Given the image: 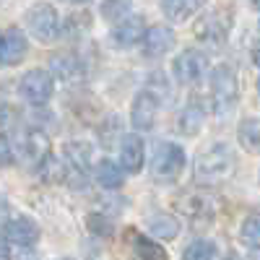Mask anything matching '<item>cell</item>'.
<instances>
[{
    "mask_svg": "<svg viewBox=\"0 0 260 260\" xmlns=\"http://www.w3.org/2000/svg\"><path fill=\"white\" fill-rule=\"evenodd\" d=\"M232 175H234V154L224 143H213L195 159V180L203 185L226 182Z\"/></svg>",
    "mask_w": 260,
    "mask_h": 260,
    "instance_id": "6da1fadb",
    "label": "cell"
},
{
    "mask_svg": "<svg viewBox=\"0 0 260 260\" xmlns=\"http://www.w3.org/2000/svg\"><path fill=\"white\" fill-rule=\"evenodd\" d=\"M237 99H240V81H237V73L229 65H216L211 71V102H213L216 115L219 117L232 115V110L237 107Z\"/></svg>",
    "mask_w": 260,
    "mask_h": 260,
    "instance_id": "7a4b0ae2",
    "label": "cell"
},
{
    "mask_svg": "<svg viewBox=\"0 0 260 260\" xmlns=\"http://www.w3.org/2000/svg\"><path fill=\"white\" fill-rule=\"evenodd\" d=\"M185 161H187V156L180 143L161 141V143H156L154 156H151V175L159 182H172L182 175Z\"/></svg>",
    "mask_w": 260,
    "mask_h": 260,
    "instance_id": "3957f363",
    "label": "cell"
},
{
    "mask_svg": "<svg viewBox=\"0 0 260 260\" xmlns=\"http://www.w3.org/2000/svg\"><path fill=\"white\" fill-rule=\"evenodd\" d=\"M11 151H13V159H18L24 167L37 169L39 161L50 154V138L42 133L39 127L21 130L13 141V146H11Z\"/></svg>",
    "mask_w": 260,
    "mask_h": 260,
    "instance_id": "277c9868",
    "label": "cell"
},
{
    "mask_svg": "<svg viewBox=\"0 0 260 260\" xmlns=\"http://www.w3.org/2000/svg\"><path fill=\"white\" fill-rule=\"evenodd\" d=\"M24 24L29 34L42 45H50L60 37V13L50 3H37L34 8H29L24 16Z\"/></svg>",
    "mask_w": 260,
    "mask_h": 260,
    "instance_id": "5b68a950",
    "label": "cell"
},
{
    "mask_svg": "<svg viewBox=\"0 0 260 260\" xmlns=\"http://www.w3.org/2000/svg\"><path fill=\"white\" fill-rule=\"evenodd\" d=\"M55 91V78L50 76V71L45 68H34V71H26L18 81V94L24 102L39 107V104H47L50 96Z\"/></svg>",
    "mask_w": 260,
    "mask_h": 260,
    "instance_id": "8992f818",
    "label": "cell"
},
{
    "mask_svg": "<svg viewBox=\"0 0 260 260\" xmlns=\"http://www.w3.org/2000/svg\"><path fill=\"white\" fill-rule=\"evenodd\" d=\"M206 68H208L206 52L195 50V47H187L175 57V62H172V76H175V81L182 83V86H192V83H198L203 78Z\"/></svg>",
    "mask_w": 260,
    "mask_h": 260,
    "instance_id": "52a82bcc",
    "label": "cell"
},
{
    "mask_svg": "<svg viewBox=\"0 0 260 260\" xmlns=\"http://www.w3.org/2000/svg\"><path fill=\"white\" fill-rule=\"evenodd\" d=\"M156 115H159V99L151 94L148 89L141 91L133 99V107H130V122H133L136 133H146V130H154L156 125Z\"/></svg>",
    "mask_w": 260,
    "mask_h": 260,
    "instance_id": "ba28073f",
    "label": "cell"
},
{
    "mask_svg": "<svg viewBox=\"0 0 260 260\" xmlns=\"http://www.w3.org/2000/svg\"><path fill=\"white\" fill-rule=\"evenodd\" d=\"M229 26L232 21L226 13L221 11H211L206 16L198 18V24H195V37L203 39V42H211V45H221L229 34Z\"/></svg>",
    "mask_w": 260,
    "mask_h": 260,
    "instance_id": "9c48e42d",
    "label": "cell"
},
{
    "mask_svg": "<svg viewBox=\"0 0 260 260\" xmlns=\"http://www.w3.org/2000/svg\"><path fill=\"white\" fill-rule=\"evenodd\" d=\"M143 161H146V143L138 133H127L122 136V143H120V167L127 175H138L143 169Z\"/></svg>",
    "mask_w": 260,
    "mask_h": 260,
    "instance_id": "30bf717a",
    "label": "cell"
},
{
    "mask_svg": "<svg viewBox=\"0 0 260 260\" xmlns=\"http://www.w3.org/2000/svg\"><path fill=\"white\" fill-rule=\"evenodd\" d=\"M29 39L18 26H11L8 31L0 34V62L3 65H18L26 57Z\"/></svg>",
    "mask_w": 260,
    "mask_h": 260,
    "instance_id": "8fae6325",
    "label": "cell"
},
{
    "mask_svg": "<svg viewBox=\"0 0 260 260\" xmlns=\"http://www.w3.org/2000/svg\"><path fill=\"white\" fill-rule=\"evenodd\" d=\"M141 45H143V52L148 57H164L177 45V37L169 26H151V29H143Z\"/></svg>",
    "mask_w": 260,
    "mask_h": 260,
    "instance_id": "7c38bea8",
    "label": "cell"
},
{
    "mask_svg": "<svg viewBox=\"0 0 260 260\" xmlns=\"http://www.w3.org/2000/svg\"><path fill=\"white\" fill-rule=\"evenodd\" d=\"M141 37H143V18L141 16H127V18L117 21V26H112V31H110V42L120 50L138 45Z\"/></svg>",
    "mask_w": 260,
    "mask_h": 260,
    "instance_id": "4fadbf2b",
    "label": "cell"
},
{
    "mask_svg": "<svg viewBox=\"0 0 260 260\" xmlns=\"http://www.w3.org/2000/svg\"><path fill=\"white\" fill-rule=\"evenodd\" d=\"M6 232H8V240L18 247H34L39 240V226L29 216H13V219H8Z\"/></svg>",
    "mask_w": 260,
    "mask_h": 260,
    "instance_id": "5bb4252c",
    "label": "cell"
},
{
    "mask_svg": "<svg viewBox=\"0 0 260 260\" xmlns=\"http://www.w3.org/2000/svg\"><path fill=\"white\" fill-rule=\"evenodd\" d=\"M206 122V110H203V104L198 99H190L185 107H182V112L177 117V130L182 136L192 138V136H198L201 133V127Z\"/></svg>",
    "mask_w": 260,
    "mask_h": 260,
    "instance_id": "9a60e30c",
    "label": "cell"
},
{
    "mask_svg": "<svg viewBox=\"0 0 260 260\" xmlns=\"http://www.w3.org/2000/svg\"><path fill=\"white\" fill-rule=\"evenodd\" d=\"M50 65H52L50 76L62 81V83H76V81L83 78V62L76 55H71V52H62V55L52 57Z\"/></svg>",
    "mask_w": 260,
    "mask_h": 260,
    "instance_id": "2e32d148",
    "label": "cell"
},
{
    "mask_svg": "<svg viewBox=\"0 0 260 260\" xmlns=\"http://www.w3.org/2000/svg\"><path fill=\"white\" fill-rule=\"evenodd\" d=\"M203 6L206 0H161V13L172 24H182V21L192 18Z\"/></svg>",
    "mask_w": 260,
    "mask_h": 260,
    "instance_id": "e0dca14e",
    "label": "cell"
},
{
    "mask_svg": "<svg viewBox=\"0 0 260 260\" xmlns=\"http://www.w3.org/2000/svg\"><path fill=\"white\" fill-rule=\"evenodd\" d=\"M96 182H99L102 187H107V190H117V187H122V182H125V172H122V167H117L115 161L102 159V161L96 164Z\"/></svg>",
    "mask_w": 260,
    "mask_h": 260,
    "instance_id": "ac0fdd59",
    "label": "cell"
},
{
    "mask_svg": "<svg viewBox=\"0 0 260 260\" xmlns=\"http://www.w3.org/2000/svg\"><path fill=\"white\" fill-rule=\"evenodd\" d=\"M148 232L159 240H175L180 232V221L172 213H156L148 219Z\"/></svg>",
    "mask_w": 260,
    "mask_h": 260,
    "instance_id": "d6986e66",
    "label": "cell"
},
{
    "mask_svg": "<svg viewBox=\"0 0 260 260\" xmlns=\"http://www.w3.org/2000/svg\"><path fill=\"white\" fill-rule=\"evenodd\" d=\"M237 138H240V143H242V148L247 151V154H257V146H260V125H257V117L242 120Z\"/></svg>",
    "mask_w": 260,
    "mask_h": 260,
    "instance_id": "ffe728a7",
    "label": "cell"
},
{
    "mask_svg": "<svg viewBox=\"0 0 260 260\" xmlns=\"http://www.w3.org/2000/svg\"><path fill=\"white\" fill-rule=\"evenodd\" d=\"M65 156H68V161H71L73 169L86 172V169L91 167V146H89V143H83V141H78V143H68V146H65Z\"/></svg>",
    "mask_w": 260,
    "mask_h": 260,
    "instance_id": "44dd1931",
    "label": "cell"
},
{
    "mask_svg": "<svg viewBox=\"0 0 260 260\" xmlns=\"http://www.w3.org/2000/svg\"><path fill=\"white\" fill-rule=\"evenodd\" d=\"M130 11H133V3L130 0H104L99 6V13L104 21H110V24H117V21L127 18Z\"/></svg>",
    "mask_w": 260,
    "mask_h": 260,
    "instance_id": "7402d4cb",
    "label": "cell"
},
{
    "mask_svg": "<svg viewBox=\"0 0 260 260\" xmlns=\"http://www.w3.org/2000/svg\"><path fill=\"white\" fill-rule=\"evenodd\" d=\"M37 175L45 180V182H62L65 180V167H62V161L60 159H55V156H45L39 161V167L34 169Z\"/></svg>",
    "mask_w": 260,
    "mask_h": 260,
    "instance_id": "603a6c76",
    "label": "cell"
},
{
    "mask_svg": "<svg viewBox=\"0 0 260 260\" xmlns=\"http://www.w3.org/2000/svg\"><path fill=\"white\" fill-rule=\"evenodd\" d=\"M213 257H216V245L211 240H203V237L192 240L182 252V260H213Z\"/></svg>",
    "mask_w": 260,
    "mask_h": 260,
    "instance_id": "cb8c5ba5",
    "label": "cell"
},
{
    "mask_svg": "<svg viewBox=\"0 0 260 260\" xmlns=\"http://www.w3.org/2000/svg\"><path fill=\"white\" fill-rule=\"evenodd\" d=\"M133 245H136V255L138 260H167L164 247H159V242L148 240V237H133Z\"/></svg>",
    "mask_w": 260,
    "mask_h": 260,
    "instance_id": "d4e9b609",
    "label": "cell"
},
{
    "mask_svg": "<svg viewBox=\"0 0 260 260\" xmlns=\"http://www.w3.org/2000/svg\"><path fill=\"white\" fill-rule=\"evenodd\" d=\"M240 240H242L250 250H257V245H260V221H257L255 213L245 219V224H242V229H240Z\"/></svg>",
    "mask_w": 260,
    "mask_h": 260,
    "instance_id": "484cf974",
    "label": "cell"
},
{
    "mask_svg": "<svg viewBox=\"0 0 260 260\" xmlns=\"http://www.w3.org/2000/svg\"><path fill=\"white\" fill-rule=\"evenodd\" d=\"M13 161V151H11V143H8V138H3L0 136V169L3 167H8Z\"/></svg>",
    "mask_w": 260,
    "mask_h": 260,
    "instance_id": "4316f807",
    "label": "cell"
},
{
    "mask_svg": "<svg viewBox=\"0 0 260 260\" xmlns=\"http://www.w3.org/2000/svg\"><path fill=\"white\" fill-rule=\"evenodd\" d=\"M0 260H11V245L3 237H0Z\"/></svg>",
    "mask_w": 260,
    "mask_h": 260,
    "instance_id": "83f0119b",
    "label": "cell"
},
{
    "mask_svg": "<svg viewBox=\"0 0 260 260\" xmlns=\"http://www.w3.org/2000/svg\"><path fill=\"white\" fill-rule=\"evenodd\" d=\"M18 260H39V255H34L29 247H26V252H21V257Z\"/></svg>",
    "mask_w": 260,
    "mask_h": 260,
    "instance_id": "f1b7e54d",
    "label": "cell"
},
{
    "mask_svg": "<svg viewBox=\"0 0 260 260\" xmlns=\"http://www.w3.org/2000/svg\"><path fill=\"white\" fill-rule=\"evenodd\" d=\"M6 211H8V206H6L3 198H0V219H3V213H6Z\"/></svg>",
    "mask_w": 260,
    "mask_h": 260,
    "instance_id": "f546056e",
    "label": "cell"
},
{
    "mask_svg": "<svg viewBox=\"0 0 260 260\" xmlns=\"http://www.w3.org/2000/svg\"><path fill=\"white\" fill-rule=\"evenodd\" d=\"M68 3H86V0H68Z\"/></svg>",
    "mask_w": 260,
    "mask_h": 260,
    "instance_id": "4dcf8cb0",
    "label": "cell"
},
{
    "mask_svg": "<svg viewBox=\"0 0 260 260\" xmlns=\"http://www.w3.org/2000/svg\"><path fill=\"white\" fill-rule=\"evenodd\" d=\"M250 3H252V8H257V0H250Z\"/></svg>",
    "mask_w": 260,
    "mask_h": 260,
    "instance_id": "1f68e13d",
    "label": "cell"
},
{
    "mask_svg": "<svg viewBox=\"0 0 260 260\" xmlns=\"http://www.w3.org/2000/svg\"><path fill=\"white\" fill-rule=\"evenodd\" d=\"M60 260H73V257H60Z\"/></svg>",
    "mask_w": 260,
    "mask_h": 260,
    "instance_id": "d6a6232c",
    "label": "cell"
},
{
    "mask_svg": "<svg viewBox=\"0 0 260 260\" xmlns=\"http://www.w3.org/2000/svg\"><path fill=\"white\" fill-rule=\"evenodd\" d=\"M226 260H237V257H226Z\"/></svg>",
    "mask_w": 260,
    "mask_h": 260,
    "instance_id": "836d02e7",
    "label": "cell"
},
{
    "mask_svg": "<svg viewBox=\"0 0 260 260\" xmlns=\"http://www.w3.org/2000/svg\"><path fill=\"white\" fill-rule=\"evenodd\" d=\"M0 34H3V31H0Z\"/></svg>",
    "mask_w": 260,
    "mask_h": 260,
    "instance_id": "e575fe53",
    "label": "cell"
}]
</instances>
